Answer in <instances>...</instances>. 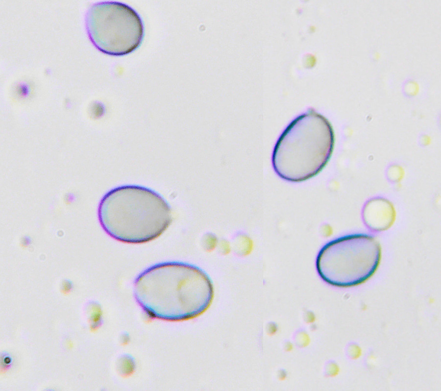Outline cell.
Returning <instances> with one entry per match:
<instances>
[{"mask_svg": "<svg viewBox=\"0 0 441 391\" xmlns=\"http://www.w3.org/2000/svg\"><path fill=\"white\" fill-rule=\"evenodd\" d=\"M138 302L152 316L182 321L204 313L214 297L209 276L201 269L178 261L159 263L141 272L134 282Z\"/></svg>", "mask_w": 441, "mask_h": 391, "instance_id": "cell-1", "label": "cell"}, {"mask_svg": "<svg viewBox=\"0 0 441 391\" xmlns=\"http://www.w3.org/2000/svg\"><path fill=\"white\" fill-rule=\"evenodd\" d=\"M98 214L108 235L132 244L157 239L172 220L166 200L154 191L139 185H123L110 190L101 199Z\"/></svg>", "mask_w": 441, "mask_h": 391, "instance_id": "cell-2", "label": "cell"}, {"mask_svg": "<svg viewBox=\"0 0 441 391\" xmlns=\"http://www.w3.org/2000/svg\"><path fill=\"white\" fill-rule=\"evenodd\" d=\"M334 132L329 121L314 111L293 120L273 148L272 164L276 173L292 182H300L318 174L332 154Z\"/></svg>", "mask_w": 441, "mask_h": 391, "instance_id": "cell-3", "label": "cell"}, {"mask_svg": "<svg viewBox=\"0 0 441 391\" xmlns=\"http://www.w3.org/2000/svg\"><path fill=\"white\" fill-rule=\"evenodd\" d=\"M381 247L377 239L365 234L342 236L325 244L315 262L317 271L326 283L347 288L361 284L377 270Z\"/></svg>", "mask_w": 441, "mask_h": 391, "instance_id": "cell-4", "label": "cell"}, {"mask_svg": "<svg viewBox=\"0 0 441 391\" xmlns=\"http://www.w3.org/2000/svg\"><path fill=\"white\" fill-rule=\"evenodd\" d=\"M85 26L92 43L100 51L122 56L141 44L145 27L139 13L125 3L114 0L92 4L85 15Z\"/></svg>", "mask_w": 441, "mask_h": 391, "instance_id": "cell-5", "label": "cell"}, {"mask_svg": "<svg viewBox=\"0 0 441 391\" xmlns=\"http://www.w3.org/2000/svg\"><path fill=\"white\" fill-rule=\"evenodd\" d=\"M396 212L392 204L381 197L369 200L362 210L365 224L370 230L383 231L390 228L395 220Z\"/></svg>", "mask_w": 441, "mask_h": 391, "instance_id": "cell-6", "label": "cell"}, {"mask_svg": "<svg viewBox=\"0 0 441 391\" xmlns=\"http://www.w3.org/2000/svg\"><path fill=\"white\" fill-rule=\"evenodd\" d=\"M5 362L6 363H9L10 362V359H9L8 358H6L5 359Z\"/></svg>", "mask_w": 441, "mask_h": 391, "instance_id": "cell-7", "label": "cell"}]
</instances>
